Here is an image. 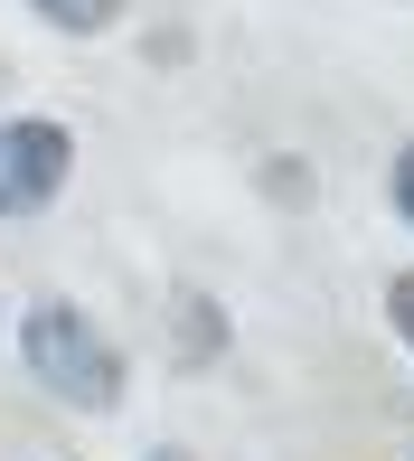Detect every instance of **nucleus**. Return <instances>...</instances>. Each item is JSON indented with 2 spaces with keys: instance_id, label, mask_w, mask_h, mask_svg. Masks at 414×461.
I'll return each mask as SVG.
<instances>
[{
  "instance_id": "f257e3e1",
  "label": "nucleus",
  "mask_w": 414,
  "mask_h": 461,
  "mask_svg": "<svg viewBox=\"0 0 414 461\" xmlns=\"http://www.w3.org/2000/svg\"><path fill=\"white\" fill-rule=\"evenodd\" d=\"M19 367L67 414H113L122 386H132V358L113 348V330H104L76 292H38V302L19 311Z\"/></svg>"
},
{
  "instance_id": "7ed1b4c3",
  "label": "nucleus",
  "mask_w": 414,
  "mask_h": 461,
  "mask_svg": "<svg viewBox=\"0 0 414 461\" xmlns=\"http://www.w3.org/2000/svg\"><path fill=\"white\" fill-rule=\"evenodd\" d=\"M226 348H236L226 302H217L207 283H179V292H170V358H179V367H217Z\"/></svg>"
},
{
  "instance_id": "0eeeda50",
  "label": "nucleus",
  "mask_w": 414,
  "mask_h": 461,
  "mask_svg": "<svg viewBox=\"0 0 414 461\" xmlns=\"http://www.w3.org/2000/svg\"><path fill=\"white\" fill-rule=\"evenodd\" d=\"M264 198H283V207L310 198V170H302V160H264Z\"/></svg>"
},
{
  "instance_id": "39448f33",
  "label": "nucleus",
  "mask_w": 414,
  "mask_h": 461,
  "mask_svg": "<svg viewBox=\"0 0 414 461\" xmlns=\"http://www.w3.org/2000/svg\"><path fill=\"white\" fill-rule=\"evenodd\" d=\"M386 330H396V348L414 358V264H405V274H386Z\"/></svg>"
},
{
  "instance_id": "20e7f679",
  "label": "nucleus",
  "mask_w": 414,
  "mask_h": 461,
  "mask_svg": "<svg viewBox=\"0 0 414 461\" xmlns=\"http://www.w3.org/2000/svg\"><path fill=\"white\" fill-rule=\"evenodd\" d=\"M19 10H29L38 29H57V38H104L122 19V0H19Z\"/></svg>"
},
{
  "instance_id": "6e6552de",
  "label": "nucleus",
  "mask_w": 414,
  "mask_h": 461,
  "mask_svg": "<svg viewBox=\"0 0 414 461\" xmlns=\"http://www.w3.org/2000/svg\"><path fill=\"white\" fill-rule=\"evenodd\" d=\"M141 461H198L189 443H151V452H141Z\"/></svg>"
},
{
  "instance_id": "1a4fd4ad",
  "label": "nucleus",
  "mask_w": 414,
  "mask_h": 461,
  "mask_svg": "<svg viewBox=\"0 0 414 461\" xmlns=\"http://www.w3.org/2000/svg\"><path fill=\"white\" fill-rule=\"evenodd\" d=\"M405 461H414V452H405Z\"/></svg>"
},
{
  "instance_id": "f03ea898",
  "label": "nucleus",
  "mask_w": 414,
  "mask_h": 461,
  "mask_svg": "<svg viewBox=\"0 0 414 461\" xmlns=\"http://www.w3.org/2000/svg\"><path fill=\"white\" fill-rule=\"evenodd\" d=\"M76 179V132L48 113H10L0 122V226L57 207V188Z\"/></svg>"
},
{
  "instance_id": "423d86ee",
  "label": "nucleus",
  "mask_w": 414,
  "mask_h": 461,
  "mask_svg": "<svg viewBox=\"0 0 414 461\" xmlns=\"http://www.w3.org/2000/svg\"><path fill=\"white\" fill-rule=\"evenodd\" d=\"M386 198H396V217L414 226V132L396 141V160H386Z\"/></svg>"
}]
</instances>
